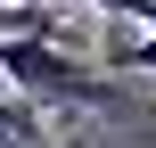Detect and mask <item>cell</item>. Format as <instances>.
<instances>
[{
	"instance_id": "cell-1",
	"label": "cell",
	"mask_w": 156,
	"mask_h": 148,
	"mask_svg": "<svg viewBox=\"0 0 156 148\" xmlns=\"http://www.w3.org/2000/svg\"><path fill=\"white\" fill-rule=\"evenodd\" d=\"M0 82H16V99L33 107H99L107 74L82 66L74 49H58L49 33H0Z\"/></svg>"
},
{
	"instance_id": "cell-2",
	"label": "cell",
	"mask_w": 156,
	"mask_h": 148,
	"mask_svg": "<svg viewBox=\"0 0 156 148\" xmlns=\"http://www.w3.org/2000/svg\"><path fill=\"white\" fill-rule=\"evenodd\" d=\"M99 66L107 74H156V25H107Z\"/></svg>"
},
{
	"instance_id": "cell-3",
	"label": "cell",
	"mask_w": 156,
	"mask_h": 148,
	"mask_svg": "<svg viewBox=\"0 0 156 148\" xmlns=\"http://www.w3.org/2000/svg\"><path fill=\"white\" fill-rule=\"evenodd\" d=\"M90 8H107V16H123V25H140V16H148V0H90Z\"/></svg>"
},
{
	"instance_id": "cell-4",
	"label": "cell",
	"mask_w": 156,
	"mask_h": 148,
	"mask_svg": "<svg viewBox=\"0 0 156 148\" xmlns=\"http://www.w3.org/2000/svg\"><path fill=\"white\" fill-rule=\"evenodd\" d=\"M8 8H58V0H8Z\"/></svg>"
}]
</instances>
